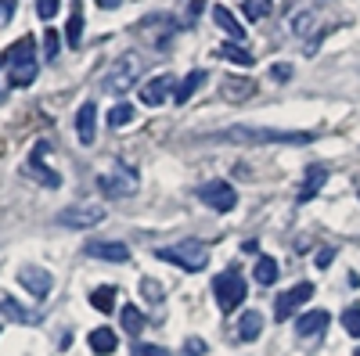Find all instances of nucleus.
I'll return each mask as SVG.
<instances>
[{"mask_svg": "<svg viewBox=\"0 0 360 356\" xmlns=\"http://www.w3.org/2000/svg\"><path fill=\"white\" fill-rule=\"evenodd\" d=\"M213 295H217V306H220L224 313H234L238 306L245 303L249 284H245V277L238 274V270H224V274L213 277Z\"/></svg>", "mask_w": 360, "mask_h": 356, "instance_id": "nucleus-5", "label": "nucleus"}, {"mask_svg": "<svg viewBox=\"0 0 360 356\" xmlns=\"http://www.w3.org/2000/svg\"><path fill=\"white\" fill-rule=\"evenodd\" d=\"M278 259L274 256H259V263H256V270H252V277H256V284H274L278 281Z\"/></svg>", "mask_w": 360, "mask_h": 356, "instance_id": "nucleus-25", "label": "nucleus"}, {"mask_svg": "<svg viewBox=\"0 0 360 356\" xmlns=\"http://www.w3.org/2000/svg\"><path fill=\"white\" fill-rule=\"evenodd\" d=\"M141 295L148 303H162L166 299V288H162V281H155V277H144L141 281Z\"/></svg>", "mask_w": 360, "mask_h": 356, "instance_id": "nucleus-32", "label": "nucleus"}, {"mask_svg": "<svg viewBox=\"0 0 360 356\" xmlns=\"http://www.w3.org/2000/svg\"><path fill=\"white\" fill-rule=\"evenodd\" d=\"M169 86H173V76H155V79H148V83L141 86V101L152 105V108H159V105L166 101V94H169Z\"/></svg>", "mask_w": 360, "mask_h": 356, "instance_id": "nucleus-18", "label": "nucleus"}, {"mask_svg": "<svg viewBox=\"0 0 360 356\" xmlns=\"http://www.w3.org/2000/svg\"><path fill=\"white\" fill-rule=\"evenodd\" d=\"M86 342H90V349H94L98 356H108V352H115V345H119V338H115L112 328H94Z\"/></svg>", "mask_w": 360, "mask_h": 356, "instance_id": "nucleus-22", "label": "nucleus"}, {"mask_svg": "<svg viewBox=\"0 0 360 356\" xmlns=\"http://www.w3.org/2000/svg\"><path fill=\"white\" fill-rule=\"evenodd\" d=\"M44 54L51 58V62L62 54V37H58V29H47V33H44Z\"/></svg>", "mask_w": 360, "mask_h": 356, "instance_id": "nucleus-33", "label": "nucleus"}, {"mask_svg": "<svg viewBox=\"0 0 360 356\" xmlns=\"http://www.w3.org/2000/svg\"><path fill=\"white\" fill-rule=\"evenodd\" d=\"M310 299H314V284H310V281L295 284L292 291H281V295H278V303H274V317H278V320H288L299 306L310 303Z\"/></svg>", "mask_w": 360, "mask_h": 356, "instance_id": "nucleus-12", "label": "nucleus"}, {"mask_svg": "<svg viewBox=\"0 0 360 356\" xmlns=\"http://www.w3.org/2000/svg\"><path fill=\"white\" fill-rule=\"evenodd\" d=\"M51 152V144L47 140H37V147L29 152V159H25V176H33L37 184H44V187H62V176H58L47 162H44V155Z\"/></svg>", "mask_w": 360, "mask_h": 356, "instance_id": "nucleus-9", "label": "nucleus"}, {"mask_svg": "<svg viewBox=\"0 0 360 356\" xmlns=\"http://www.w3.org/2000/svg\"><path fill=\"white\" fill-rule=\"evenodd\" d=\"M209 140L217 144H314L310 130H263V126H227L217 130Z\"/></svg>", "mask_w": 360, "mask_h": 356, "instance_id": "nucleus-1", "label": "nucleus"}, {"mask_svg": "<svg viewBox=\"0 0 360 356\" xmlns=\"http://www.w3.org/2000/svg\"><path fill=\"white\" fill-rule=\"evenodd\" d=\"M353 356H360V349H356V352H353Z\"/></svg>", "mask_w": 360, "mask_h": 356, "instance_id": "nucleus-43", "label": "nucleus"}, {"mask_svg": "<svg viewBox=\"0 0 360 356\" xmlns=\"http://www.w3.org/2000/svg\"><path fill=\"white\" fill-rule=\"evenodd\" d=\"M256 94V79L249 76H227L220 79V98L224 101H249Z\"/></svg>", "mask_w": 360, "mask_h": 356, "instance_id": "nucleus-16", "label": "nucleus"}, {"mask_svg": "<svg viewBox=\"0 0 360 356\" xmlns=\"http://www.w3.org/2000/svg\"><path fill=\"white\" fill-rule=\"evenodd\" d=\"M270 76H274V79H278V83H285V79H292V76H295V69H292V65H285V62H281V65H274V69H270Z\"/></svg>", "mask_w": 360, "mask_h": 356, "instance_id": "nucleus-38", "label": "nucleus"}, {"mask_svg": "<svg viewBox=\"0 0 360 356\" xmlns=\"http://www.w3.org/2000/svg\"><path fill=\"white\" fill-rule=\"evenodd\" d=\"M242 11H245V18L259 22V18H266L270 11H274V0H245V4H242Z\"/></svg>", "mask_w": 360, "mask_h": 356, "instance_id": "nucleus-31", "label": "nucleus"}, {"mask_svg": "<svg viewBox=\"0 0 360 356\" xmlns=\"http://www.w3.org/2000/svg\"><path fill=\"white\" fill-rule=\"evenodd\" d=\"M162 263H173L180 266V270H188V274H198L205 270V263H209V249L202 242H195V237H188V242H176V245H166L155 252Z\"/></svg>", "mask_w": 360, "mask_h": 356, "instance_id": "nucleus-4", "label": "nucleus"}, {"mask_svg": "<svg viewBox=\"0 0 360 356\" xmlns=\"http://www.w3.org/2000/svg\"><path fill=\"white\" fill-rule=\"evenodd\" d=\"M332 259H335V249H321V252H317V259H314V263H317V266H321V270H328V266H332Z\"/></svg>", "mask_w": 360, "mask_h": 356, "instance_id": "nucleus-39", "label": "nucleus"}, {"mask_svg": "<svg viewBox=\"0 0 360 356\" xmlns=\"http://www.w3.org/2000/svg\"><path fill=\"white\" fill-rule=\"evenodd\" d=\"M101 220H105V205H101V202H72V205H65V209L54 216L58 227H69V230L98 227Z\"/></svg>", "mask_w": 360, "mask_h": 356, "instance_id": "nucleus-7", "label": "nucleus"}, {"mask_svg": "<svg viewBox=\"0 0 360 356\" xmlns=\"http://www.w3.org/2000/svg\"><path fill=\"white\" fill-rule=\"evenodd\" d=\"M134 356H169V349L152 345V342H137V345H134Z\"/></svg>", "mask_w": 360, "mask_h": 356, "instance_id": "nucleus-35", "label": "nucleus"}, {"mask_svg": "<svg viewBox=\"0 0 360 356\" xmlns=\"http://www.w3.org/2000/svg\"><path fill=\"white\" fill-rule=\"evenodd\" d=\"M11 15H15V4H11V0H0V25L11 22Z\"/></svg>", "mask_w": 360, "mask_h": 356, "instance_id": "nucleus-40", "label": "nucleus"}, {"mask_svg": "<svg viewBox=\"0 0 360 356\" xmlns=\"http://www.w3.org/2000/svg\"><path fill=\"white\" fill-rule=\"evenodd\" d=\"M176 29H180V25H176L173 15L155 11V15H144V18L137 22V37H141L144 44H152V51H162V47H169V40H173Z\"/></svg>", "mask_w": 360, "mask_h": 356, "instance_id": "nucleus-6", "label": "nucleus"}, {"mask_svg": "<svg viewBox=\"0 0 360 356\" xmlns=\"http://www.w3.org/2000/svg\"><path fill=\"white\" fill-rule=\"evenodd\" d=\"M76 133H79V144H94L98 140V108H94V101L79 105V112H76Z\"/></svg>", "mask_w": 360, "mask_h": 356, "instance_id": "nucleus-15", "label": "nucleus"}, {"mask_svg": "<svg viewBox=\"0 0 360 356\" xmlns=\"http://www.w3.org/2000/svg\"><path fill=\"white\" fill-rule=\"evenodd\" d=\"M328 320H332V317H328V310H310V313H303V317L295 320V335L299 338H310V335H317V331L328 328Z\"/></svg>", "mask_w": 360, "mask_h": 356, "instance_id": "nucleus-19", "label": "nucleus"}, {"mask_svg": "<svg viewBox=\"0 0 360 356\" xmlns=\"http://www.w3.org/2000/svg\"><path fill=\"white\" fill-rule=\"evenodd\" d=\"M0 65H8V83L11 86H29L37 79V47H33V37L18 40L15 47H8V54L0 58Z\"/></svg>", "mask_w": 360, "mask_h": 356, "instance_id": "nucleus-2", "label": "nucleus"}, {"mask_svg": "<svg viewBox=\"0 0 360 356\" xmlns=\"http://www.w3.org/2000/svg\"><path fill=\"white\" fill-rule=\"evenodd\" d=\"M288 29H292V37L310 40V37L317 33V15H314V11H299V15L288 18Z\"/></svg>", "mask_w": 360, "mask_h": 356, "instance_id": "nucleus-21", "label": "nucleus"}, {"mask_svg": "<svg viewBox=\"0 0 360 356\" xmlns=\"http://www.w3.org/2000/svg\"><path fill=\"white\" fill-rule=\"evenodd\" d=\"M58 8H62L58 0H40V4H37V15L47 22V18H54V15H58Z\"/></svg>", "mask_w": 360, "mask_h": 356, "instance_id": "nucleus-37", "label": "nucleus"}, {"mask_svg": "<svg viewBox=\"0 0 360 356\" xmlns=\"http://www.w3.org/2000/svg\"><path fill=\"white\" fill-rule=\"evenodd\" d=\"M180 356H205V342L202 338H188L184 349H180Z\"/></svg>", "mask_w": 360, "mask_h": 356, "instance_id": "nucleus-36", "label": "nucleus"}, {"mask_svg": "<svg viewBox=\"0 0 360 356\" xmlns=\"http://www.w3.org/2000/svg\"><path fill=\"white\" fill-rule=\"evenodd\" d=\"M217 54H220V58H227V62H234V65H252V62H256V58H252L242 44H224Z\"/></svg>", "mask_w": 360, "mask_h": 356, "instance_id": "nucleus-27", "label": "nucleus"}, {"mask_svg": "<svg viewBox=\"0 0 360 356\" xmlns=\"http://www.w3.org/2000/svg\"><path fill=\"white\" fill-rule=\"evenodd\" d=\"M94 4H98V8H105V11H112V8L123 4V0H94Z\"/></svg>", "mask_w": 360, "mask_h": 356, "instance_id": "nucleus-41", "label": "nucleus"}, {"mask_svg": "<svg viewBox=\"0 0 360 356\" xmlns=\"http://www.w3.org/2000/svg\"><path fill=\"white\" fill-rule=\"evenodd\" d=\"M130 123H134V105H127V101H123V105H115V108L108 112V126H112V130L130 126Z\"/></svg>", "mask_w": 360, "mask_h": 356, "instance_id": "nucleus-30", "label": "nucleus"}, {"mask_svg": "<svg viewBox=\"0 0 360 356\" xmlns=\"http://www.w3.org/2000/svg\"><path fill=\"white\" fill-rule=\"evenodd\" d=\"M119 317H123V328H127V335H141L144 331V313L137 310V306H123V313H119Z\"/></svg>", "mask_w": 360, "mask_h": 356, "instance_id": "nucleus-28", "label": "nucleus"}, {"mask_svg": "<svg viewBox=\"0 0 360 356\" xmlns=\"http://www.w3.org/2000/svg\"><path fill=\"white\" fill-rule=\"evenodd\" d=\"M324 184H328V166L324 162L307 166V176H303V184H299V191H295V202H314Z\"/></svg>", "mask_w": 360, "mask_h": 356, "instance_id": "nucleus-13", "label": "nucleus"}, {"mask_svg": "<svg viewBox=\"0 0 360 356\" xmlns=\"http://www.w3.org/2000/svg\"><path fill=\"white\" fill-rule=\"evenodd\" d=\"M18 284L33 295V299H47L51 288H54V277H51V270H44V266L25 263L22 270H18Z\"/></svg>", "mask_w": 360, "mask_h": 356, "instance_id": "nucleus-10", "label": "nucleus"}, {"mask_svg": "<svg viewBox=\"0 0 360 356\" xmlns=\"http://www.w3.org/2000/svg\"><path fill=\"white\" fill-rule=\"evenodd\" d=\"M202 79H205V72H202V69L188 72L184 79L176 83V91H173V101H176V105H184V101H188V98H191V94L198 91V86H202Z\"/></svg>", "mask_w": 360, "mask_h": 356, "instance_id": "nucleus-23", "label": "nucleus"}, {"mask_svg": "<svg viewBox=\"0 0 360 356\" xmlns=\"http://www.w3.org/2000/svg\"><path fill=\"white\" fill-rule=\"evenodd\" d=\"M137 187H141V176L130 166H112L108 173L98 176V191L105 198H130V195H137Z\"/></svg>", "mask_w": 360, "mask_h": 356, "instance_id": "nucleus-8", "label": "nucleus"}, {"mask_svg": "<svg viewBox=\"0 0 360 356\" xmlns=\"http://www.w3.org/2000/svg\"><path fill=\"white\" fill-rule=\"evenodd\" d=\"M198 11H202V4H198V0H195V4H191V8H188V25H191V22H195V18H198Z\"/></svg>", "mask_w": 360, "mask_h": 356, "instance_id": "nucleus-42", "label": "nucleus"}, {"mask_svg": "<svg viewBox=\"0 0 360 356\" xmlns=\"http://www.w3.org/2000/svg\"><path fill=\"white\" fill-rule=\"evenodd\" d=\"M141 72H144V58L137 51H127V54H119L115 62L108 65L101 86H105L108 94H123V91H130V86L141 79Z\"/></svg>", "mask_w": 360, "mask_h": 356, "instance_id": "nucleus-3", "label": "nucleus"}, {"mask_svg": "<svg viewBox=\"0 0 360 356\" xmlns=\"http://www.w3.org/2000/svg\"><path fill=\"white\" fill-rule=\"evenodd\" d=\"M213 22L224 29V33L231 37V44H245V25H238V18H234V11L231 8H224V4H217L213 8Z\"/></svg>", "mask_w": 360, "mask_h": 356, "instance_id": "nucleus-17", "label": "nucleus"}, {"mask_svg": "<svg viewBox=\"0 0 360 356\" xmlns=\"http://www.w3.org/2000/svg\"><path fill=\"white\" fill-rule=\"evenodd\" d=\"M342 328H346L353 338H360V306H349V310L342 313Z\"/></svg>", "mask_w": 360, "mask_h": 356, "instance_id": "nucleus-34", "label": "nucleus"}, {"mask_svg": "<svg viewBox=\"0 0 360 356\" xmlns=\"http://www.w3.org/2000/svg\"><path fill=\"white\" fill-rule=\"evenodd\" d=\"M263 331V313L259 310H245L238 317V342H256Z\"/></svg>", "mask_w": 360, "mask_h": 356, "instance_id": "nucleus-20", "label": "nucleus"}, {"mask_svg": "<svg viewBox=\"0 0 360 356\" xmlns=\"http://www.w3.org/2000/svg\"><path fill=\"white\" fill-rule=\"evenodd\" d=\"M198 198L209 205V209H217V213H231L234 205H238V191H234L227 180H209V184L198 191Z\"/></svg>", "mask_w": 360, "mask_h": 356, "instance_id": "nucleus-11", "label": "nucleus"}, {"mask_svg": "<svg viewBox=\"0 0 360 356\" xmlns=\"http://www.w3.org/2000/svg\"><path fill=\"white\" fill-rule=\"evenodd\" d=\"M83 256H94V259H105V263H130V245H123V242H86Z\"/></svg>", "mask_w": 360, "mask_h": 356, "instance_id": "nucleus-14", "label": "nucleus"}, {"mask_svg": "<svg viewBox=\"0 0 360 356\" xmlns=\"http://www.w3.org/2000/svg\"><path fill=\"white\" fill-rule=\"evenodd\" d=\"M0 313H4L8 320H15V324H37L40 317L37 313H29V310H22L15 299H0Z\"/></svg>", "mask_w": 360, "mask_h": 356, "instance_id": "nucleus-26", "label": "nucleus"}, {"mask_svg": "<svg viewBox=\"0 0 360 356\" xmlns=\"http://www.w3.org/2000/svg\"><path fill=\"white\" fill-rule=\"evenodd\" d=\"M79 40H83V15H79V8H72L69 25H65V44L69 47H79Z\"/></svg>", "mask_w": 360, "mask_h": 356, "instance_id": "nucleus-29", "label": "nucleus"}, {"mask_svg": "<svg viewBox=\"0 0 360 356\" xmlns=\"http://www.w3.org/2000/svg\"><path fill=\"white\" fill-rule=\"evenodd\" d=\"M115 284H101V288H94L90 291V306H94L98 313H112L115 310Z\"/></svg>", "mask_w": 360, "mask_h": 356, "instance_id": "nucleus-24", "label": "nucleus"}]
</instances>
